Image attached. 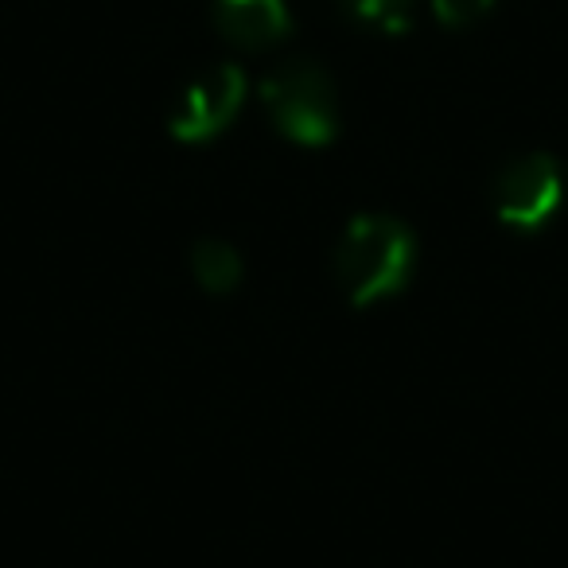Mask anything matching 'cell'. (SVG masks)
Here are the masks:
<instances>
[{
    "label": "cell",
    "instance_id": "obj_8",
    "mask_svg": "<svg viewBox=\"0 0 568 568\" xmlns=\"http://www.w3.org/2000/svg\"><path fill=\"white\" fill-rule=\"evenodd\" d=\"M495 9V0H433V17L440 28H467Z\"/></svg>",
    "mask_w": 568,
    "mask_h": 568
},
{
    "label": "cell",
    "instance_id": "obj_1",
    "mask_svg": "<svg viewBox=\"0 0 568 568\" xmlns=\"http://www.w3.org/2000/svg\"><path fill=\"white\" fill-rule=\"evenodd\" d=\"M417 265V237L394 214H351L332 250V273L355 312L405 293Z\"/></svg>",
    "mask_w": 568,
    "mask_h": 568
},
{
    "label": "cell",
    "instance_id": "obj_7",
    "mask_svg": "<svg viewBox=\"0 0 568 568\" xmlns=\"http://www.w3.org/2000/svg\"><path fill=\"white\" fill-rule=\"evenodd\" d=\"M417 0H339V12L351 24L378 28L382 36H405L413 24Z\"/></svg>",
    "mask_w": 568,
    "mask_h": 568
},
{
    "label": "cell",
    "instance_id": "obj_5",
    "mask_svg": "<svg viewBox=\"0 0 568 568\" xmlns=\"http://www.w3.org/2000/svg\"><path fill=\"white\" fill-rule=\"evenodd\" d=\"M211 20L222 40L261 55L293 36V12L284 0H211Z\"/></svg>",
    "mask_w": 568,
    "mask_h": 568
},
{
    "label": "cell",
    "instance_id": "obj_6",
    "mask_svg": "<svg viewBox=\"0 0 568 568\" xmlns=\"http://www.w3.org/2000/svg\"><path fill=\"white\" fill-rule=\"evenodd\" d=\"M187 261H191V276H195V284L203 293L230 296L237 284H242L245 261H242V253L230 242H222V237H199V242L191 245Z\"/></svg>",
    "mask_w": 568,
    "mask_h": 568
},
{
    "label": "cell",
    "instance_id": "obj_3",
    "mask_svg": "<svg viewBox=\"0 0 568 568\" xmlns=\"http://www.w3.org/2000/svg\"><path fill=\"white\" fill-rule=\"evenodd\" d=\"M250 79L237 63H219L191 79L183 94L175 98V110L168 118V133L180 144H211L242 118Z\"/></svg>",
    "mask_w": 568,
    "mask_h": 568
},
{
    "label": "cell",
    "instance_id": "obj_4",
    "mask_svg": "<svg viewBox=\"0 0 568 568\" xmlns=\"http://www.w3.org/2000/svg\"><path fill=\"white\" fill-rule=\"evenodd\" d=\"M490 199H495V214L503 226L541 230L565 199V175H560L557 160L545 152L521 156L498 172Z\"/></svg>",
    "mask_w": 568,
    "mask_h": 568
},
{
    "label": "cell",
    "instance_id": "obj_2",
    "mask_svg": "<svg viewBox=\"0 0 568 568\" xmlns=\"http://www.w3.org/2000/svg\"><path fill=\"white\" fill-rule=\"evenodd\" d=\"M261 105L284 141L324 149L339 136V90L316 59H293L261 79Z\"/></svg>",
    "mask_w": 568,
    "mask_h": 568
}]
</instances>
